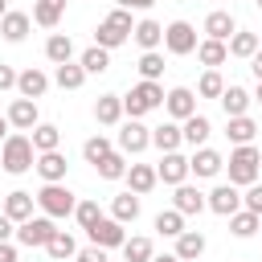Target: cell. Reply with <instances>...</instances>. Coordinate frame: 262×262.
I'll use <instances>...</instances> for the list:
<instances>
[{
  "mask_svg": "<svg viewBox=\"0 0 262 262\" xmlns=\"http://www.w3.org/2000/svg\"><path fill=\"white\" fill-rule=\"evenodd\" d=\"M205 196H209V209H213L217 217H233V213L242 209V188L229 184V180H225V184H213Z\"/></svg>",
  "mask_w": 262,
  "mask_h": 262,
  "instance_id": "obj_12",
  "label": "cell"
},
{
  "mask_svg": "<svg viewBox=\"0 0 262 262\" xmlns=\"http://www.w3.org/2000/svg\"><path fill=\"white\" fill-rule=\"evenodd\" d=\"M86 78H90V74L82 70V61H61V66L53 70V82H57L61 90H82Z\"/></svg>",
  "mask_w": 262,
  "mask_h": 262,
  "instance_id": "obj_32",
  "label": "cell"
},
{
  "mask_svg": "<svg viewBox=\"0 0 262 262\" xmlns=\"http://www.w3.org/2000/svg\"><path fill=\"white\" fill-rule=\"evenodd\" d=\"M151 225H156L160 237H180V233H184V213H180V209H160Z\"/></svg>",
  "mask_w": 262,
  "mask_h": 262,
  "instance_id": "obj_36",
  "label": "cell"
},
{
  "mask_svg": "<svg viewBox=\"0 0 262 262\" xmlns=\"http://www.w3.org/2000/svg\"><path fill=\"white\" fill-rule=\"evenodd\" d=\"M131 41H135L139 49H160V45H164V25H160V20H151V16H143V20H135Z\"/></svg>",
  "mask_w": 262,
  "mask_h": 262,
  "instance_id": "obj_26",
  "label": "cell"
},
{
  "mask_svg": "<svg viewBox=\"0 0 262 262\" xmlns=\"http://www.w3.org/2000/svg\"><path fill=\"white\" fill-rule=\"evenodd\" d=\"M111 217L115 221H123V225H131L135 217H139V192H119V196H111Z\"/></svg>",
  "mask_w": 262,
  "mask_h": 262,
  "instance_id": "obj_29",
  "label": "cell"
},
{
  "mask_svg": "<svg viewBox=\"0 0 262 262\" xmlns=\"http://www.w3.org/2000/svg\"><path fill=\"white\" fill-rule=\"evenodd\" d=\"M242 209H250V213H258V217H262V180L246 184V192H242Z\"/></svg>",
  "mask_w": 262,
  "mask_h": 262,
  "instance_id": "obj_46",
  "label": "cell"
},
{
  "mask_svg": "<svg viewBox=\"0 0 262 262\" xmlns=\"http://www.w3.org/2000/svg\"><path fill=\"white\" fill-rule=\"evenodd\" d=\"M74 221L82 225V229H90V225H98L102 221V209H98V201H78V209H74Z\"/></svg>",
  "mask_w": 262,
  "mask_h": 262,
  "instance_id": "obj_45",
  "label": "cell"
},
{
  "mask_svg": "<svg viewBox=\"0 0 262 262\" xmlns=\"http://www.w3.org/2000/svg\"><path fill=\"white\" fill-rule=\"evenodd\" d=\"M45 184H53V180H66V172H70V164H66V156H61V147L57 151H37V168H33Z\"/></svg>",
  "mask_w": 262,
  "mask_h": 262,
  "instance_id": "obj_22",
  "label": "cell"
},
{
  "mask_svg": "<svg viewBox=\"0 0 262 262\" xmlns=\"http://www.w3.org/2000/svg\"><path fill=\"white\" fill-rule=\"evenodd\" d=\"M115 147L123 156H139L151 147V127H143V119H123L119 123V135H115Z\"/></svg>",
  "mask_w": 262,
  "mask_h": 262,
  "instance_id": "obj_7",
  "label": "cell"
},
{
  "mask_svg": "<svg viewBox=\"0 0 262 262\" xmlns=\"http://www.w3.org/2000/svg\"><path fill=\"white\" fill-rule=\"evenodd\" d=\"M225 172H229V184H237V188L262 180V151L254 143H237L225 160Z\"/></svg>",
  "mask_w": 262,
  "mask_h": 262,
  "instance_id": "obj_2",
  "label": "cell"
},
{
  "mask_svg": "<svg viewBox=\"0 0 262 262\" xmlns=\"http://www.w3.org/2000/svg\"><path fill=\"white\" fill-rule=\"evenodd\" d=\"M33 205H37V196H33V192H25V188H12V192L4 196V205H0V209H4V213H8L16 225H20V221H29V217H33Z\"/></svg>",
  "mask_w": 262,
  "mask_h": 262,
  "instance_id": "obj_25",
  "label": "cell"
},
{
  "mask_svg": "<svg viewBox=\"0 0 262 262\" xmlns=\"http://www.w3.org/2000/svg\"><path fill=\"white\" fill-rule=\"evenodd\" d=\"M12 237H16V221L0 209V242H12Z\"/></svg>",
  "mask_w": 262,
  "mask_h": 262,
  "instance_id": "obj_48",
  "label": "cell"
},
{
  "mask_svg": "<svg viewBox=\"0 0 262 262\" xmlns=\"http://www.w3.org/2000/svg\"><path fill=\"white\" fill-rule=\"evenodd\" d=\"M196 61H201L205 70H221V66L229 61V41H217V37H201V45H196Z\"/></svg>",
  "mask_w": 262,
  "mask_h": 262,
  "instance_id": "obj_19",
  "label": "cell"
},
{
  "mask_svg": "<svg viewBox=\"0 0 262 262\" xmlns=\"http://www.w3.org/2000/svg\"><path fill=\"white\" fill-rule=\"evenodd\" d=\"M254 102H258V106H262V82H258V86H254Z\"/></svg>",
  "mask_w": 262,
  "mask_h": 262,
  "instance_id": "obj_55",
  "label": "cell"
},
{
  "mask_svg": "<svg viewBox=\"0 0 262 262\" xmlns=\"http://www.w3.org/2000/svg\"><path fill=\"white\" fill-rule=\"evenodd\" d=\"M254 4H258V8H262V0H254Z\"/></svg>",
  "mask_w": 262,
  "mask_h": 262,
  "instance_id": "obj_57",
  "label": "cell"
},
{
  "mask_svg": "<svg viewBox=\"0 0 262 262\" xmlns=\"http://www.w3.org/2000/svg\"><path fill=\"white\" fill-rule=\"evenodd\" d=\"M86 237L94 242V246H102V250H123V242H127V225L123 221H115V217H102L98 225H90L86 229Z\"/></svg>",
  "mask_w": 262,
  "mask_h": 262,
  "instance_id": "obj_13",
  "label": "cell"
},
{
  "mask_svg": "<svg viewBox=\"0 0 262 262\" xmlns=\"http://www.w3.org/2000/svg\"><path fill=\"white\" fill-rule=\"evenodd\" d=\"M151 262H180V258H176V254H156Z\"/></svg>",
  "mask_w": 262,
  "mask_h": 262,
  "instance_id": "obj_53",
  "label": "cell"
},
{
  "mask_svg": "<svg viewBox=\"0 0 262 262\" xmlns=\"http://www.w3.org/2000/svg\"><path fill=\"white\" fill-rule=\"evenodd\" d=\"M45 90H49V74H45V70L29 66V70L16 74V94H20V98H45Z\"/></svg>",
  "mask_w": 262,
  "mask_h": 262,
  "instance_id": "obj_20",
  "label": "cell"
},
{
  "mask_svg": "<svg viewBox=\"0 0 262 262\" xmlns=\"http://www.w3.org/2000/svg\"><path fill=\"white\" fill-rule=\"evenodd\" d=\"M33 196H37V209H41V213H49L53 221H61V217H74V209H78V192H74L66 180L41 184Z\"/></svg>",
  "mask_w": 262,
  "mask_h": 262,
  "instance_id": "obj_3",
  "label": "cell"
},
{
  "mask_svg": "<svg viewBox=\"0 0 262 262\" xmlns=\"http://www.w3.org/2000/svg\"><path fill=\"white\" fill-rule=\"evenodd\" d=\"M127 160H131V156H123L119 147H115L111 156H102V160L94 164V172H98V180H123V176H127Z\"/></svg>",
  "mask_w": 262,
  "mask_h": 262,
  "instance_id": "obj_34",
  "label": "cell"
},
{
  "mask_svg": "<svg viewBox=\"0 0 262 262\" xmlns=\"http://www.w3.org/2000/svg\"><path fill=\"white\" fill-rule=\"evenodd\" d=\"M82 70L86 74H106L111 70V49H102V45H90V49H82Z\"/></svg>",
  "mask_w": 262,
  "mask_h": 262,
  "instance_id": "obj_39",
  "label": "cell"
},
{
  "mask_svg": "<svg viewBox=\"0 0 262 262\" xmlns=\"http://www.w3.org/2000/svg\"><path fill=\"white\" fill-rule=\"evenodd\" d=\"M0 262H16V246L12 242H0Z\"/></svg>",
  "mask_w": 262,
  "mask_h": 262,
  "instance_id": "obj_50",
  "label": "cell"
},
{
  "mask_svg": "<svg viewBox=\"0 0 262 262\" xmlns=\"http://www.w3.org/2000/svg\"><path fill=\"white\" fill-rule=\"evenodd\" d=\"M196 45H201V37H196V25H192V20H172V25H164V49H168L172 57H188V53H196Z\"/></svg>",
  "mask_w": 262,
  "mask_h": 262,
  "instance_id": "obj_6",
  "label": "cell"
},
{
  "mask_svg": "<svg viewBox=\"0 0 262 262\" xmlns=\"http://www.w3.org/2000/svg\"><path fill=\"white\" fill-rule=\"evenodd\" d=\"M0 168L8 176H25L37 168V147H33V135L25 131H8V139L0 143Z\"/></svg>",
  "mask_w": 262,
  "mask_h": 262,
  "instance_id": "obj_1",
  "label": "cell"
},
{
  "mask_svg": "<svg viewBox=\"0 0 262 262\" xmlns=\"http://www.w3.org/2000/svg\"><path fill=\"white\" fill-rule=\"evenodd\" d=\"M164 86L160 82H147V78H139L127 94H123V111H127V119H143V115H151V111H160L164 106Z\"/></svg>",
  "mask_w": 262,
  "mask_h": 262,
  "instance_id": "obj_5",
  "label": "cell"
},
{
  "mask_svg": "<svg viewBox=\"0 0 262 262\" xmlns=\"http://www.w3.org/2000/svg\"><path fill=\"white\" fill-rule=\"evenodd\" d=\"M164 111H168V119L184 123L188 115H196V90H192V86H172V90L164 94Z\"/></svg>",
  "mask_w": 262,
  "mask_h": 262,
  "instance_id": "obj_11",
  "label": "cell"
},
{
  "mask_svg": "<svg viewBox=\"0 0 262 262\" xmlns=\"http://www.w3.org/2000/svg\"><path fill=\"white\" fill-rule=\"evenodd\" d=\"M8 127H12V123H8V115H0V143L8 139Z\"/></svg>",
  "mask_w": 262,
  "mask_h": 262,
  "instance_id": "obj_52",
  "label": "cell"
},
{
  "mask_svg": "<svg viewBox=\"0 0 262 262\" xmlns=\"http://www.w3.org/2000/svg\"><path fill=\"white\" fill-rule=\"evenodd\" d=\"M180 127H184V143H188V147H205L209 135H213V123H209V115H201V111L188 115Z\"/></svg>",
  "mask_w": 262,
  "mask_h": 262,
  "instance_id": "obj_27",
  "label": "cell"
},
{
  "mask_svg": "<svg viewBox=\"0 0 262 262\" xmlns=\"http://www.w3.org/2000/svg\"><path fill=\"white\" fill-rule=\"evenodd\" d=\"M4 12H8V0H0V16H4Z\"/></svg>",
  "mask_w": 262,
  "mask_h": 262,
  "instance_id": "obj_56",
  "label": "cell"
},
{
  "mask_svg": "<svg viewBox=\"0 0 262 262\" xmlns=\"http://www.w3.org/2000/svg\"><path fill=\"white\" fill-rule=\"evenodd\" d=\"M156 176H160V184H168V188L184 184V180L192 176V172H188V156H184V151H160Z\"/></svg>",
  "mask_w": 262,
  "mask_h": 262,
  "instance_id": "obj_10",
  "label": "cell"
},
{
  "mask_svg": "<svg viewBox=\"0 0 262 262\" xmlns=\"http://www.w3.org/2000/svg\"><path fill=\"white\" fill-rule=\"evenodd\" d=\"M250 74H254V78H258V82H262V49H258V53H254V57H250Z\"/></svg>",
  "mask_w": 262,
  "mask_h": 262,
  "instance_id": "obj_51",
  "label": "cell"
},
{
  "mask_svg": "<svg viewBox=\"0 0 262 262\" xmlns=\"http://www.w3.org/2000/svg\"><path fill=\"white\" fill-rule=\"evenodd\" d=\"M201 33H205V37H217V41H229V37L237 33V20H233V12H229V8H213V12L205 16Z\"/></svg>",
  "mask_w": 262,
  "mask_h": 262,
  "instance_id": "obj_18",
  "label": "cell"
},
{
  "mask_svg": "<svg viewBox=\"0 0 262 262\" xmlns=\"http://www.w3.org/2000/svg\"><path fill=\"white\" fill-rule=\"evenodd\" d=\"M172 209H180L184 217H192V213H205V209H209V196H205L196 184H188V180H184V184H176V188H172Z\"/></svg>",
  "mask_w": 262,
  "mask_h": 262,
  "instance_id": "obj_15",
  "label": "cell"
},
{
  "mask_svg": "<svg viewBox=\"0 0 262 262\" xmlns=\"http://www.w3.org/2000/svg\"><path fill=\"white\" fill-rule=\"evenodd\" d=\"M61 12H66V0H33V25L41 29H57Z\"/></svg>",
  "mask_w": 262,
  "mask_h": 262,
  "instance_id": "obj_30",
  "label": "cell"
},
{
  "mask_svg": "<svg viewBox=\"0 0 262 262\" xmlns=\"http://www.w3.org/2000/svg\"><path fill=\"white\" fill-rule=\"evenodd\" d=\"M160 74H164V53H160V49H143V53H139V78L160 82Z\"/></svg>",
  "mask_w": 262,
  "mask_h": 262,
  "instance_id": "obj_42",
  "label": "cell"
},
{
  "mask_svg": "<svg viewBox=\"0 0 262 262\" xmlns=\"http://www.w3.org/2000/svg\"><path fill=\"white\" fill-rule=\"evenodd\" d=\"M0 90H16V70L0 61Z\"/></svg>",
  "mask_w": 262,
  "mask_h": 262,
  "instance_id": "obj_49",
  "label": "cell"
},
{
  "mask_svg": "<svg viewBox=\"0 0 262 262\" xmlns=\"http://www.w3.org/2000/svg\"><path fill=\"white\" fill-rule=\"evenodd\" d=\"M115 8H135V0H115Z\"/></svg>",
  "mask_w": 262,
  "mask_h": 262,
  "instance_id": "obj_54",
  "label": "cell"
},
{
  "mask_svg": "<svg viewBox=\"0 0 262 262\" xmlns=\"http://www.w3.org/2000/svg\"><path fill=\"white\" fill-rule=\"evenodd\" d=\"M4 115H8V123H12V131H33V127L41 123V111H37V98H12Z\"/></svg>",
  "mask_w": 262,
  "mask_h": 262,
  "instance_id": "obj_14",
  "label": "cell"
},
{
  "mask_svg": "<svg viewBox=\"0 0 262 262\" xmlns=\"http://www.w3.org/2000/svg\"><path fill=\"white\" fill-rule=\"evenodd\" d=\"M127 188L131 192H139V196H147L156 184H160V176H156V164H127Z\"/></svg>",
  "mask_w": 262,
  "mask_h": 262,
  "instance_id": "obj_24",
  "label": "cell"
},
{
  "mask_svg": "<svg viewBox=\"0 0 262 262\" xmlns=\"http://www.w3.org/2000/svg\"><path fill=\"white\" fill-rule=\"evenodd\" d=\"M74 262H111V258H106V250H102V246H94V242H90L86 250H78V254H74Z\"/></svg>",
  "mask_w": 262,
  "mask_h": 262,
  "instance_id": "obj_47",
  "label": "cell"
},
{
  "mask_svg": "<svg viewBox=\"0 0 262 262\" xmlns=\"http://www.w3.org/2000/svg\"><path fill=\"white\" fill-rule=\"evenodd\" d=\"M225 135H229V143H233V147H237V143H254L258 123H254L250 115H233V119L225 123Z\"/></svg>",
  "mask_w": 262,
  "mask_h": 262,
  "instance_id": "obj_33",
  "label": "cell"
},
{
  "mask_svg": "<svg viewBox=\"0 0 262 262\" xmlns=\"http://www.w3.org/2000/svg\"><path fill=\"white\" fill-rule=\"evenodd\" d=\"M53 233H57V221H53L49 213H37V217H29V221H20V225H16V242H20V246H29V250H33V246H41V250H45V246L53 242Z\"/></svg>",
  "mask_w": 262,
  "mask_h": 262,
  "instance_id": "obj_8",
  "label": "cell"
},
{
  "mask_svg": "<svg viewBox=\"0 0 262 262\" xmlns=\"http://www.w3.org/2000/svg\"><path fill=\"white\" fill-rule=\"evenodd\" d=\"M111 151H115V143H111L106 135H90V139L82 143V160H86V164H98V160L111 156Z\"/></svg>",
  "mask_w": 262,
  "mask_h": 262,
  "instance_id": "obj_44",
  "label": "cell"
},
{
  "mask_svg": "<svg viewBox=\"0 0 262 262\" xmlns=\"http://www.w3.org/2000/svg\"><path fill=\"white\" fill-rule=\"evenodd\" d=\"M94 119H98L102 127H119V123L127 119V111H123V94H98V102H94Z\"/></svg>",
  "mask_w": 262,
  "mask_h": 262,
  "instance_id": "obj_23",
  "label": "cell"
},
{
  "mask_svg": "<svg viewBox=\"0 0 262 262\" xmlns=\"http://www.w3.org/2000/svg\"><path fill=\"white\" fill-rule=\"evenodd\" d=\"M221 90H225L221 70H205V74L196 78V94H201V98H221Z\"/></svg>",
  "mask_w": 262,
  "mask_h": 262,
  "instance_id": "obj_43",
  "label": "cell"
},
{
  "mask_svg": "<svg viewBox=\"0 0 262 262\" xmlns=\"http://www.w3.org/2000/svg\"><path fill=\"white\" fill-rule=\"evenodd\" d=\"M151 147H160V151H180V147H184V127H180L176 119H164L160 127H151Z\"/></svg>",
  "mask_w": 262,
  "mask_h": 262,
  "instance_id": "obj_21",
  "label": "cell"
},
{
  "mask_svg": "<svg viewBox=\"0 0 262 262\" xmlns=\"http://www.w3.org/2000/svg\"><path fill=\"white\" fill-rule=\"evenodd\" d=\"M258 229H262V217L250 213V209H237V213L229 217V233H233V237H254Z\"/></svg>",
  "mask_w": 262,
  "mask_h": 262,
  "instance_id": "obj_38",
  "label": "cell"
},
{
  "mask_svg": "<svg viewBox=\"0 0 262 262\" xmlns=\"http://www.w3.org/2000/svg\"><path fill=\"white\" fill-rule=\"evenodd\" d=\"M258 49H262V41H258V33H250V29H237V33L229 37V57H242V61H250Z\"/></svg>",
  "mask_w": 262,
  "mask_h": 262,
  "instance_id": "obj_31",
  "label": "cell"
},
{
  "mask_svg": "<svg viewBox=\"0 0 262 262\" xmlns=\"http://www.w3.org/2000/svg\"><path fill=\"white\" fill-rule=\"evenodd\" d=\"M188 172L196 176V180H213V176H221L225 172V156L217 151V147H192V156H188Z\"/></svg>",
  "mask_w": 262,
  "mask_h": 262,
  "instance_id": "obj_9",
  "label": "cell"
},
{
  "mask_svg": "<svg viewBox=\"0 0 262 262\" xmlns=\"http://www.w3.org/2000/svg\"><path fill=\"white\" fill-rule=\"evenodd\" d=\"M45 254H49L53 262H66V258H74V254H78V242H74L66 229H57V233H53V242L45 246Z\"/></svg>",
  "mask_w": 262,
  "mask_h": 262,
  "instance_id": "obj_41",
  "label": "cell"
},
{
  "mask_svg": "<svg viewBox=\"0 0 262 262\" xmlns=\"http://www.w3.org/2000/svg\"><path fill=\"white\" fill-rule=\"evenodd\" d=\"M151 258H156L151 237L135 233V237H127V242H123V262H151Z\"/></svg>",
  "mask_w": 262,
  "mask_h": 262,
  "instance_id": "obj_37",
  "label": "cell"
},
{
  "mask_svg": "<svg viewBox=\"0 0 262 262\" xmlns=\"http://www.w3.org/2000/svg\"><path fill=\"white\" fill-rule=\"evenodd\" d=\"M29 29H33V16H29V12H16V8H8V12L0 16V37H4L8 45H20V41L29 37Z\"/></svg>",
  "mask_w": 262,
  "mask_h": 262,
  "instance_id": "obj_16",
  "label": "cell"
},
{
  "mask_svg": "<svg viewBox=\"0 0 262 262\" xmlns=\"http://www.w3.org/2000/svg\"><path fill=\"white\" fill-rule=\"evenodd\" d=\"M33 147H37V151H57V147H61V127L37 123V127H33Z\"/></svg>",
  "mask_w": 262,
  "mask_h": 262,
  "instance_id": "obj_40",
  "label": "cell"
},
{
  "mask_svg": "<svg viewBox=\"0 0 262 262\" xmlns=\"http://www.w3.org/2000/svg\"><path fill=\"white\" fill-rule=\"evenodd\" d=\"M45 57H49L53 66L74 61V41H70V33H49V41H45Z\"/></svg>",
  "mask_w": 262,
  "mask_h": 262,
  "instance_id": "obj_35",
  "label": "cell"
},
{
  "mask_svg": "<svg viewBox=\"0 0 262 262\" xmlns=\"http://www.w3.org/2000/svg\"><path fill=\"white\" fill-rule=\"evenodd\" d=\"M180 262H196L201 254H205V233L201 229H184L180 237H176V250H172Z\"/></svg>",
  "mask_w": 262,
  "mask_h": 262,
  "instance_id": "obj_28",
  "label": "cell"
},
{
  "mask_svg": "<svg viewBox=\"0 0 262 262\" xmlns=\"http://www.w3.org/2000/svg\"><path fill=\"white\" fill-rule=\"evenodd\" d=\"M221 111H225V119H233V115H250V106H254V94L246 90V86H237V82H229L225 90H221Z\"/></svg>",
  "mask_w": 262,
  "mask_h": 262,
  "instance_id": "obj_17",
  "label": "cell"
},
{
  "mask_svg": "<svg viewBox=\"0 0 262 262\" xmlns=\"http://www.w3.org/2000/svg\"><path fill=\"white\" fill-rule=\"evenodd\" d=\"M131 33H135L131 8H115V12H106V16L98 20V29H94V45H102V49H119V45L131 41Z\"/></svg>",
  "mask_w": 262,
  "mask_h": 262,
  "instance_id": "obj_4",
  "label": "cell"
}]
</instances>
